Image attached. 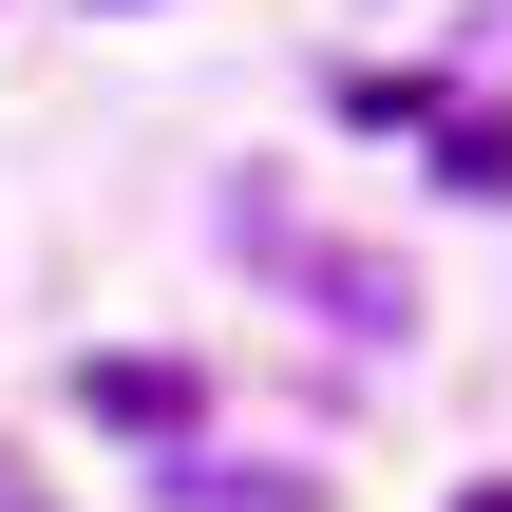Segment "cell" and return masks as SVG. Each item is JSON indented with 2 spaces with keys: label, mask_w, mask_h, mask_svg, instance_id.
Here are the masks:
<instances>
[{
  "label": "cell",
  "mask_w": 512,
  "mask_h": 512,
  "mask_svg": "<svg viewBox=\"0 0 512 512\" xmlns=\"http://www.w3.org/2000/svg\"><path fill=\"white\" fill-rule=\"evenodd\" d=\"M266 247H285V266L323 285V323H361V342L399 323V266H361V247H304V228H266Z\"/></svg>",
  "instance_id": "cell-2"
},
{
  "label": "cell",
  "mask_w": 512,
  "mask_h": 512,
  "mask_svg": "<svg viewBox=\"0 0 512 512\" xmlns=\"http://www.w3.org/2000/svg\"><path fill=\"white\" fill-rule=\"evenodd\" d=\"M76 399L114 418V437H190L209 399H190V361H76Z\"/></svg>",
  "instance_id": "cell-1"
},
{
  "label": "cell",
  "mask_w": 512,
  "mask_h": 512,
  "mask_svg": "<svg viewBox=\"0 0 512 512\" xmlns=\"http://www.w3.org/2000/svg\"><path fill=\"white\" fill-rule=\"evenodd\" d=\"M456 512H512V475H475V494H456Z\"/></svg>",
  "instance_id": "cell-4"
},
{
  "label": "cell",
  "mask_w": 512,
  "mask_h": 512,
  "mask_svg": "<svg viewBox=\"0 0 512 512\" xmlns=\"http://www.w3.org/2000/svg\"><path fill=\"white\" fill-rule=\"evenodd\" d=\"M437 171H456L475 209H512V114H437Z\"/></svg>",
  "instance_id": "cell-3"
},
{
  "label": "cell",
  "mask_w": 512,
  "mask_h": 512,
  "mask_svg": "<svg viewBox=\"0 0 512 512\" xmlns=\"http://www.w3.org/2000/svg\"><path fill=\"white\" fill-rule=\"evenodd\" d=\"M0 512H38V475H0Z\"/></svg>",
  "instance_id": "cell-5"
}]
</instances>
